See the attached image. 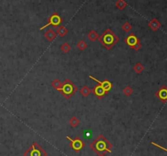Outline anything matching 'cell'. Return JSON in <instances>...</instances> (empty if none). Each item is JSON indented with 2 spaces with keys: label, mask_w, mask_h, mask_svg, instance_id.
Here are the masks:
<instances>
[{
  "label": "cell",
  "mask_w": 167,
  "mask_h": 156,
  "mask_svg": "<svg viewBox=\"0 0 167 156\" xmlns=\"http://www.w3.org/2000/svg\"><path fill=\"white\" fill-rule=\"evenodd\" d=\"M91 92L94 93L95 96H97L98 99H102V98L108 93V92H106L99 84V85H96V86L91 90Z\"/></svg>",
  "instance_id": "30bf717a"
},
{
  "label": "cell",
  "mask_w": 167,
  "mask_h": 156,
  "mask_svg": "<svg viewBox=\"0 0 167 156\" xmlns=\"http://www.w3.org/2000/svg\"><path fill=\"white\" fill-rule=\"evenodd\" d=\"M79 123H80L79 120H78L77 118H76L75 116H73V117H72V118L69 120V124L72 126L73 128H75V127H77V125L79 124Z\"/></svg>",
  "instance_id": "2e32d148"
},
{
  "label": "cell",
  "mask_w": 167,
  "mask_h": 156,
  "mask_svg": "<svg viewBox=\"0 0 167 156\" xmlns=\"http://www.w3.org/2000/svg\"><path fill=\"white\" fill-rule=\"evenodd\" d=\"M99 40L106 49L109 50L118 43L119 38L110 29H108L99 37Z\"/></svg>",
  "instance_id": "7a4b0ae2"
},
{
  "label": "cell",
  "mask_w": 167,
  "mask_h": 156,
  "mask_svg": "<svg viewBox=\"0 0 167 156\" xmlns=\"http://www.w3.org/2000/svg\"><path fill=\"white\" fill-rule=\"evenodd\" d=\"M61 22H62V19H61V17H60V16L59 15H58L57 13H54L49 18V21H48V23L46 25H44V26L41 27L40 30H43L44 28L49 26L50 25H52L53 27L56 28L57 26H59L61 24Z\"/></svg>",
  "instance_id": "52a82bcc"
},
{
  "label": "cell",
  "mask_w": 167,
  "mask_h": 156,
  "mask_svg": "<svg viewBox=\"0 0 167 156\" xmlns=\"http://www.w3.org/2000/svg\"><path fill=\"white\" fill-rule=\"evenodd\" d=\"M161 25H162L161 22L158 21L157 19L156 18L153 19V20L149 23V26L151 28V30H153V31L157 30L158 29L161 27Z\"/></svg>",
  "instance_id": "8fae6325"
},
{
  "label": "cell",
  "mask_w": 167,
  "mask_h": 156,
  "mask_svg": "<svg viewBox=\"0 0 167 156\" xmlns=\"http://www.w3.org/2000/svg\"><path fill=\"white\" fill-rule=\"evenodd\" d=\"M88 38L91 40V41H95L96 40L97 38H99V35H98V34L95 32V30H91L89 34H88Z\"/></svg>",
  "instance_id": "5bb4252c"
},
{
  "label": "cell",
  "mask_w": 167,
  "mask_h": 156,
  "mask_svg": "<svg viewBox=\"0 0 167 156\" xmlns=\"http://www.w3.org/2000/svg\"><path fill=\"white\" fill-rule=\"evenodd\" d=\"M80 92H81V94L82 96L86 97L87 96H89V94L91 92V89H90V88L86 85V86L82 87L81 89H80Z\"/></svg>",
  "instance_id": "4fadbf2b"
},
{
  "label": "cell",
  "mask_w": 167,
  "mask_h": 156,
  "mask_svg": "<svg viewBox=\"0 0 167 156\" xmlns=\"http://www.w3.org/2000/svg\"><path fill=\"white\" fill-rule=\"evenodd\" d=\"M24 156H47V153L39 144L34 142L24 153Z\"/></svg>",
  "instance_id": "277c9868"
},
{
  "label": "cell",
  "mask_w": 167,
  "mask_h": 156,
  "mask_svg": "<svg viewBox=\"0 0 167 156\" xmlns=\"http://www.w3.org/2000/svg\"><path fill=\"white\" fill-rule=\"evenodd\" d=\"M155 96L157 97L162 103L167 102V87L166 85H162V87L158 89L155 93Z\"/></svg>",
  "instance_id": "ba28073f"
},
{
  "label": "cell",
  "mask_w": 167,
  "mask_h": 156,
  "mask_svg": "<svg viewBox=\"0 0 167 156\" xmlns=\"http://www.w3.org/2000/svg\"><path fill=\"white\" fill-rule=\"evenodd\" d=\"M66 137H67V139L70 142V144H69L70 147H71L75 152H79L83 147L85 146V143L81 141V139H80L79 137H76L75 139H72V138L69 137L68 136H67Z\"/></svg>",
  "instance_id": "8992f818"
},
{
  "label": "cell",
  "mask_w": 167,
  "mask_h": 156,
  "mask_svg": "<svg viewBox=\"0 0 167 156\" xmlns=\"http://www.w3.org/2000/svg\"><path fill=\"white\" fill-rule=\"evenodd\" d=\"M90 148L98 156H104L107 153L112 152L113 145L103 134H100L90 143Z\"/></svg>",
  "instance_id": "6da1fadb"
},
{
  "label": "cell",
  "mask_w": 167,
  "mask_h": 156,
  "mask_svg": "<svg viewBox=\"0 0 167 156\" xmlns=\"http://www.w3.org/2000/svg\"><path fill=\"white\" fill-rule=\"evenodd\" d=\"M57 33H58L60 36L64 37V35H66V34L68 33V30L65 27H64V26H61L57 30Z\"/></svg>",
  "instance_id": "ac0fdd59"
},
{
  "label": "cell",
  "mask_w": 167,
  "mask_h": 156,
  "mask_svg": "<svg viewBox=\"0 0 167 156\" xmlns=\"http://www.w3.org/2000/svg\"><path fill=\"white\" fill-rule=\"evenodd\" d=\"M77 47H78L81 51H83L85 50L86 47H87V44H86V43L85 41L81 40V41L77 43Z\"/></svg>",
  "instance_id": "ffe728a7"
},
{
  "label": "cell",
  "mask_w": 167,
  "mask_h": 156,
  "mask_svg": "<svg viewBox=\"0 0 167 156\" xmlns=\"http://www.w3.org/2000/svg\"><path fill=\"white\" fill-rule=\"evenodd\" d=\"M116 6L118 7L119 9H123L127 6V3L123 0H118V2L116 3Z\"/></svg>",
  "instance_id": "7402d4cb"
},
{
  "label": "cell",
  "mask_w": 167,
  "mask_h": 156,
  "mask_svg": "<svg viewBox=\"0 0 167 156\" xmlns=\"http://www.w3.org/2000/svg\"><path fill=\"white\" fill-rule=\"evenodd\" d=\"M44 36L45 38L48 40V41H53L55 38V37H56V34L55 32L53 30H51V29H50L48 30L47 32L45 33V34H44Z\"/></svg>",
  "instance_id": "7c38bea8"
},
{
  "label": "cell",
  "mask_w": 167,
  "mask_h": 156,
  "mask_svg": "<svg viewBox=\"0 0 167 156\" xmlns=\"http://www.w3.org/2000/svg\"><path fill=\"white\" fill-rule=\"evenodd\" d=\"M89 78H91V79H93V80L95 81V82H97V83H99L101 87L104 88L106 92H108L110 90H111V89H112V87H113V84H112V83H111V82H109V81L107 80V79H105V80H104V81H99V80L96 79V78H94V77H93V76H91V75H89Z\"/></svg>",
  "instance_id": "9c48e42d"
},
{
  "label": "cell",
  "mask_w": 167,
  "mask_h": 156,
  "mask_svg": "<svg viewBox=\"0 0 167 156\" xmlns=\"http://www.w3.org/2000/svg\"><path fill=\"white\" fill-rule=\"evenodd\" d=\"M133 69H134V70H135L137 74H140L141 72H143V70L144 69V65L141 64V63L138 62V63H136Z\"/></svg>",
  "instance_id": "9a60e30c"
},
{
  "label": "cell",
  "mask_w": 167,
  "mask_h": 156,
  "mask_svg": "<svg viewBox=\"0 0 167 156\" xmlns=\"http://www.w3.org/2000/svg\"><path fill=\"white\" fill-rule=\"evenodd\" d=\"M51 86L54 88H55L56 90H59L60 88L61 87V86H62V83L60 82V80H59V79H55L54 81L51 83Z\"/></svg>",
  "instance_id": "e0dca14e"
},
{
  "label": "cell",
  "mask_w": 167,
  "mask_h": 156,
  "mask_svg": "<svg viewBox=\"0 0 167 156\" xmlns=\"http://www.w3.org/2000/svg\"><path fill=\"white\" fill-rule=\"evenodd\" d=\"M66 99H69L77 91V87L69 79H65L62 83V86L58 90Z\"/></svg>",
  "instance_id": "3957f363"
},
{
  "label": "cell",
  "mask_w": 167,
  "mask_h": 156,
  "mask_svg": "<svg viewBox=\"0 0 167 156\" xmlns=\"http://www.w3.org/2000/svg\"><path fill=\"white\" fill-rule=\"evenodd\" d=\"M125 43L131 48L136 51L140 50V48H141V47H142L141 43H140V39L134 34H131L129 36L127 37V38L125 39Z\"/></svg>",
  "instance_id": "5b68a950"
},
{
  "label": "cell",
  "mask_w": 167,
  "mask_h": 156,
  "mask_svg": "<svg viewBox=\"0 0 167 156\" xmlns=\"http://www.w3.org/2000/svg\"><path fill=\"white\" fill-rule=\"evenodd\" d=\"M123 92H124V94H125L126 96H131V94L133 93V89H132L131 87L127 86V87H126L123 89Z\"/></svg>",
  "instance_id": "44dd1931"
},
{
  "label": "cell",
  "mask_w": 167,
  "mask_h": 156,
  "mask_svg": "<svg viewBox=\"0 0 167 156\" xmlns=\"http://www.w3.org/2000/svg\"><path fill=\"white\" fill-rule=\"evenodd\" d=\"M122 29L126 31V32H128V31H130L131 29H132V26L131 25V24L129 23H125L123 25H122Z\"/></svg>",
  "instance_id": "603a6c76"
},
{
  "label": "cell",
  "mask_w": 167,
  "mask_h": 156,
  "mask_svg": "<svg viewBox=\"0 0 167 156\" xmlns=\"http://www.w3.org/2000/svg\"><path fill=\"white\" fill-rule=\"evenodd\" d=\"M152 144L154 146L158 147V148H160V149H162V150H163V151H165L167 152V149H166V148H165V147L162 146H160V145H158V144H157V143H155V142H152Z\"/></svg>",
  "instance_id": "cb8c5ba5"
},
{
  "label": "cell",
  "mask_w": 167,
  "mask_h": 156,
  "mask_svg": "<svg viewBox=\"0 0 167 156\" xmlns=\"http://www.w3.org/2000/svg\"><path fill=\"white\" fill-rule=\"evenodd\" d=\"M60 49H61V51L64 52V53H67V52H68L70 51L71 47H70V45L68 44V43H64V44H62V46L60 47Z\"/></svg>",
  "instance_id": "d6986e66"
}]
</instances>
